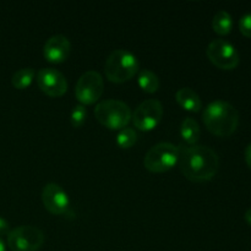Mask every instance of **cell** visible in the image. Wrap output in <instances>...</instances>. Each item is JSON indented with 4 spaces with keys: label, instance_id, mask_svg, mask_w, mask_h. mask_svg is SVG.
<instances>
[{
    "label": "cell",
    "instance_id": "obj_8",
    "mask_svg": "<svg viewBox=\"0 0 251 251\" xmlns=\"http://www.w3.org/2000/svg\"><path fill=\"white\" fill-rule=\"evenodd\" d=\"M211 63L222 70H233L239 65V53L229 42L225 39H213L206 49Z\"/></svg>",
    "mask_w": 251,
    "mask_h": 251
},
{
    "label": "cell",
    "instance_id": "obj_23",
    "mask_svg": "<svg viewBox=\"0 0 251 251\" xmlns=\"http://www.w3.org/2000/svg\"><path fill=\"white\" fill-rule=\"evenodd\" d=\"M245 221H247V223L249 226H251V207L249 208V210L247 211V212H245Z\"/></svg>",
    "mask_w": 251,
    "mask_h": 251
},
{
    "label": "cell",
    "instance_id": "obj_10",
    "mask_svg": "<svg viewBox=\"0 0 251 251\" xmlns=\"http://www.w3.org/2000/svg\"><path fill=\"white\" fill-rule=\"evenodd\" d=\"M38 87L49 97H61L68 91L65 76L53 68H43L37 73Z\"/></svg>",
    "mask_w": 251,
    "mask_h": 251
},
{
    "label": "cell",
    "instance_id": "obj_15",
    "mask_svg": "<svg viewBox=\"0 0 251 251\" xmlns=\"http://www.w3.org/2000/svg\"><path fill=\"white\" fill-rule=\"evenodd\" d=\"M212 28L220 36H227L232 32L233 19L230 14L225 10L216 12L212 19Z\"/></svg>",
    "mask_w": 251,
    "mask_h": 251
},
{
    "label": "cell",
    "instance_id": "obj_6",
    "mask_svg": "<svg viewBox=\"0 0 251 251\" xmlns=\"http://www.w3.org/2000/svg\"><path fill=\"white\" fill-rule=\"evenodd\" d=\"M44 243V234L39 228L21 226L7 235V247L11 251H37Z\"/></svg>",
    "mask_w": 251,
    "mask_h": 251
},
{
    "label": "cell",
    "instance_id": "obj_20",
    "mask_svg": "<svg viewBox=\"0 0 251 251\" xmlns=\"http://www.w3.org/2000/svg\"><path fill=\"white\" fill-rule=\"evenodd\" d=\"M239 29L243 36L251 38V12L245 14L239 20Z\"/></svg>",
    "mask_w": 251,
    "mask_h": 251
},
{
    "label": "cell",
    "instance_id": "obj_2",
    "mask_svg": "<svg viewBox=\"0 0 251 251\" xmlns=\"http://www.w3.org/2000/svg\"><path fill=\"white\" fill-rule=\"evenodd\" d=\"M202 120L211 134L228 137L239 125V112L226 100H215L203 109Z\"/></svg>",
    "mask_w": 251,
    "mask_h": 251
},
{
    "label": "cell",
    "instance_id": "obj_4",
    "mask_svg": "<svg viewBox=\"0 0 251 251\" xmlns=\"http://www.w3.org/2000/svg\"><path fill=\"white\" fill-rule=\"evenodd\" d=\"M96 119L110 130H122L127 126L132 118L131 109L125 102L118 100H105L95 108Z\"/></svg>",
    "mask_w": 251,
    "mask_h": 251
},
{
    "label": "cell",
    "instance_id": "obj_18",
    "mask_svg": "<svg viewBox=\"0 0 251 251\" xmlns=\"http://www.w3.org/2000/svg\"><path fill=\"white\" fill-rule=\"evenodd\" d=\"M137 141V134L132 127H124L119 130L117 135V144L122 149H130L134 146Z\"/></svg>",
    "mask_w": 251,
    "mask_h": 251
},
{
    "label": "cell",
    "instance_id": "obj_5",
    "mask_svg": "<svg viewBox=\"0 0 251 251\" xmlns=\"http://www.w3.org/2000/svg\"><path fill=\"white\" fill-rule=\"evenodd\" d=\"M180 150L171 142H159L149 150L144 159V166L152 173L168 172L179 162Z\"/></svg>",
    "mask_w": 251,
    "mask_h": 251
},
{
    "label": "cell",
    "instance_id": "obj_19",
    "mask_svg": "<svg viewBox=\"0 0 251 251\" xmlns=\"http://www.w3.org/2000/svg\"><path fill=\"white\" fill-rule=\"evenodd\" d=\"M86 118H87V109L85 105L77 104L73 108L70 114V122L74 127L78 129L82 126L86 122Z\"/></svg>",
    "mask_w": 251,
    "mask_h": 251
},
{
    "label": "cell",
    "instance_id": "obj_9",
    "mask_svg": "<svg viewBox=\"0 0 251 251\" xmlns=\"http://www.w3.org/2000/svg\"><path fill=\"white\" fill-rule=\"evenodd\" d=\"M163 118V107L157 100H144L135 109L132 114V123L136 129L141 131H151L161 123Z\"/></svg>",
    "mask_w": 251,
    "mask_h": 251
},
{
    "label": "cell",
    "instance_id": "obj_22",
    "mask_svg": "<svg viewBox=\"0 0 251 251\" xmlns=\"http://www.w3.org/2000/svg\"><path fill=\"white\" fill-rule=\"evenodd\" d=\"M245 162H247L248 167H249V169L251 171V142L248 145L247 149H245Z\"/></svg>",
    "mask_w": 251,
    "mask_h": 251
},
{
    "label": "cell",
    "instance_id": "obj_14",
    "mask_svg": "<svg viewBox=\"0 0 251 251\" xmlns=\"http://www.w3.org/2000/svg\"><path fill=\"white\" fill-rule=\"evenodd\" d=\"M200 125L194 118L188 117L181 122L180 135L186 144L191 145V146L196 145V142L200 139Z\"/></svg>",
    "mask_w": 251,
    "mask_h": 251
},
{
    "label": "cell",
    "instance_id": "obj_13",
    "mask_svg": "<svg viewBox=\"0 0 251 251\" xmlns=\"http://www.w3.org/2000/svg\"><path fill=\"white\" fill-rule=\"evenodd\" d=\"M176 100L183 109L191 113H199L202 108V102L198 93L190 87H183L176 93Z\"/></svg>",
    "mask_w": 251,
    "mask_h": 251
},
{
    "label": "cell",
    "instance_id": "obj_7",
    "mask_svg": "<svg viewBox=\"0 0 251 251\" xmlns=\"http://www.w3.org/2000/svg\"><path fill=\"white\" fill-rule=\"evenodd\" d=\"M104 81L97 71H86L80 76L75 86V96L82 105L95 104L103 95Z\"/></svg>",
    "mask_w": 251,
    "mask_h": 251
},
{
    "label": "cell",
    "instance_id": "obj_24",
    "mask_svg": "<svg viewBox=\"0 0 251 251\" xmlns=\"http://www.w3.org/2000/svg\"><path fill=\"white\" fill-rule=\"evenodd\" d=\"M5 249H6V247H5V243L4 240L0 238V251H5Z\"/></svg>",
    "mask_w": 251,
    "mask_h": 251
},
{
    "label": "cell",
    "instance_id": "obj_17",
    "mask_svg": "<svg viewBox=\"0 0 251 251\" xmlns=\"http://www.w3.org/2000/svg\"><path fill=\"white\" fill-rule=\"evenodd\" d=\"M34 76H36V71H34L33 68L20 69V70H17L16 73L12 75L11 83L15 88H17V90H25V88L31 86Z\"/></svg>",
    "mask_w": 251,
    "mask_h": 251
},
{
    "label": "cell",
    "instance_id": "obj_16",
    "mask_svg": "<svg viewBox=\"0 0 251 251\" xmlns=\"http://www.w3.org/2000/svg\"><path fill=\"white\" fill-rule=\"evenodd\" d=\"M137 81H139L140 88L146 93H154L159 88L158 76L149 69H144V70L140 71Z\"/></svg>",
    "mask_w": 251,
    "mask_h": 251
},
{
    "label": "cell",
    "instance_id": "obj_3",
    "mask_svg": "<svg viewBox=\"0 0 251 251\" xmlns=\"http://www.w3.org/2000/svg\"><path fill=\"white\" fill-rule=\"evenodd\" d=\"M140 68L136 55L126 49H115L108 55L104 73L110 82L123 83L131 80Z\"/></svg>",
    "mask_w": 251,
    "mask_h": 251
},
{
    "label": "cell",
    "instance_id": "obj_21",
    "mask_svg": "<svg viewBox=\"0 0 251 251\" xmlns=\"http://www.w3.org/2000/svg\"><path fill=\"white\" fill-rule=\"evenodd\" d=\"M10 230V225L6 220H4L2 217H0V237L1 235H9Z\"/></svg>",
    "mask_w": 251,
    "mask_h": 251
},
{
    "label": "cell",
    "instance_id": "obj_12",
    "mask_svg": "<svg viewBox=\"0 0 251 251\" xmlns=\"http://www.w3.org/2000/svg\"><path fill=\"white\" fill-rule=\"evenodd\" d=\"M71 50V43L68 37L63 34H55L47 39L43 47V55L49 63L60 64L69 58Z\"/></svg>",
    "mask_w": 251,
    "mask_h": 251
},
{
    "label": "cell",
    "instance_id": "obj_11",
    "mask_svg": "<svg viewBox=\"0 0 251 251\" xmlns=\"http://www.w3.org/2000/svg\"><path fill=\"white\" fill-rule=\"evenodd\" d=\"M42 201L51 215H65L70 207V200L66 191L55 183L47 184L42 191Z\"/></svg>",
    "mask_w": 251,
    "mask_h": 251
},
{
    "label": "cell",
    "instance_id": "obj_1",
    "mask_svg": "<svg viewBox=\"0 0 251 251\" xmlns=\"http://www.w3.org/2000/svg\"><path fill=\"white\" fill-rule=\"evenodd\" d=\"M179 164L186 179L194 183H203L217 174L220 158L211 147L194 145L180 152Z\"/></svg>",
    "mask_w": 251,
    "mask_h": 251
}]
</instances>
